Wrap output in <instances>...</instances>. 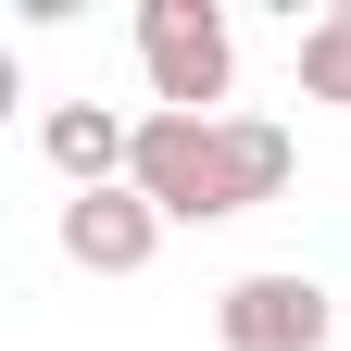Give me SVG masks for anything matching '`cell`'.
<instances>
[{
	"mask_svg": "<svg viewBox=\"0 0 351 351\" xmlns=\"http://www.w3.org/2000/svg\"><path fill=\"white\" fill-rule=\"evenodd\" d=\"M38 151H51V176L88 201V189H125V163H138V113L113 101H51L38 113Z\"/></svg>",
	"mask_w": 351,
	"mask_h": 351,
	"instance_id": "obj_4",
	"label": "cell"
},
{
	"mask_svg": "<svg viewBox=\"0 0 351 351\" xmlns=\"http://www.w3.org/2000/svg\"><path fill=\"white\" fill-rule=\"evenodd\" d=\"M138 75H151V113H226L239 88V38L213 0H138Z\"/></svg>",
	"mask_w": 351,
	"mask_h": 351,
	"instance_id": "obj_2",
	"label": "cell"
},
{
	"mask_svg": "<svg viewBox=\"0 0 351 351\" xmlns=\"http://www.w3.org/2000/svg\"><path fill=\"white\" fill-rule=\"evenodd\" d=\"M289 176H301V138L263 125V113H138L125 189L163 226H226V213H263Z\"/></svg>",
	"mask_w": 351,
	"mask_h": 351,
	"instance_id": "obj_1",
	"label": "cell"
},
{
	"mask_svg": "<svg viewBox=\"0 0 351 351\" xmlns=\"http://www.w3.org/2000/svg\"><path fill=\"white\" fill-rule=\"evenodd\" d=\"M339 326H351V301H326L301 263H263V276L213 289V339H226V351H326Z\"/></svg>",
	"mask_w": 351,
	"mask_h": 351,
	"instance_id": "obj_3",
	"label": "cell"
},
{
	"mask_svg": "<svg viewBox=\"0 0 351 351\" xmlns=\"http://www.w3.org/2000/svg\"><path fill=\"white\" fill-rule=\"evenodd\" d=\"M301 101L351 113V0H326V13L301 25Z\"/></svg>",
	"mask_w": 351,
	"mask_h": 351,
	"instance_id": "obj_6",
	"label": "cell"
},
{
	"mask_svg": "<svg viewBox=\"0 0 351 351\" xmlns=\"http://www.w3.org/2000/svg\"><path fill=\"white\" fill-rule=\"evenodd\" d=\"M163 251V213L138 189H88L63 201V263H88V276H138V263Z\"/></svg>",
	"mask_w": 351,
	"mask_h": 351,
	"instance_id": "obj_5",
	"label": "cell"
}]
</instances>
